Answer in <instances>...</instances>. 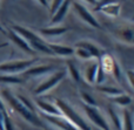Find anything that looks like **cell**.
I'll return each instance as SVG.
<instances>
[{"label": "cell", "mask_w": 134, "mask_h": 130, "mask_svg": "<svg viewBox=\"0 0 134 130\" xmlns=\"http://www.w3.org/2000/svg\"><path fill=\"white\" fill-rule=\"evenodd\" d=\"M12 29L15 30L16 33H19L27 41V44L30 45L31 48L34 52H40V53L47 54V55H53V53H52L51 49L47 46V42L45 40H42L38 34H35L34 32H32V30L27 29L26 27H23V26H19V25H13L12 26Z\"/></svg>", "instance_id": "6da1fadb"}, {"label": "cell", "mask_w": 134, "mask_h": 130, "mask_svg": "<svg viewBox=\"0 0 134 130\" xmlns=\"http://www.w3.org/2000/svg\"><path fill=\"white\" fill-rule=\"evenodd\" d=\"M1 94H2L5 100L8 102V104L11 106V108H13V109L15 110L19 115H21L26 121H28L30 123H32L33 126H35V127H39V128H42V127H44V124L40 122V120L37 117V115L31 113L28 109H26V108L23 106V103L18 100V97L13 95V93H11V91L7 90V89H2Z\"/></svg>", "instance_id": "7a4b0ae2"}, {"label": "cell", "mask_w": 134, "mask_h": 130, "mask_svg": "<svg viewBox=\"0 0 134 130\" xmlns=\"http://www.w3.org/2000/svg\"><path fill=\"white\" fill-rule=\"evenodd\" d=\"M55 106L61 112V115H63L64 117H66V119L68 120L74 127H76L79 130H91L90 126H88L87 122L83 120V117L81 116L80 114H78V113H76L67 102L57 98Z\"/></svg>", "instance_id": "3957f363"}, {"label": "cell", "mask_w": 134, "mask_h": 130, "mask_svg": "<svg viewBox=\"0 0 134 130\" xmlns=\"http://www.w3.org/2000/svg\"><path fill=\"white\" fill-rule=\"evenodd\" d=\"M35 59H28V60H14L7 61V62L0 63V73L5 74H16V73H23L26 69L34 65Z\"/></svg>", "instance_id": "277c9868"}, {"label": "cell", "mask_w": 134, "mask_h": 130, "mask_svg": "<svg viewBox=\"0 0 134 130\" xmlns=\"http://www.w3.org/2000/svg\"><path fill=\"white\" fill-rule=\"evenodd\" d=\"M66 74H67L66 69H60V70H58V72H55L54 74H52L51 77H48L47 80H45L42 83H40L39 86L37 87V89L34 90V94H37V95L45 94L46 91H48L49 89H52L53 87H55L60 81H63V80L65 79Z\"/></svg>", "instance_id": "5b68a950"}, {"label": "cell", "mask_w": 134, "mask_h": 130, "mask_svg": "<svg viewBox=\"0 0 134 130\" xmlns=\"http://www.w3.org/2000/svg\"><path fill=\"white\" fill-rule=\"evenodd\" d=\"M71 6L73 7L74 12L79 15V18H80L82 21H85L87 25H90L91 27H93V28H101V25L99 23V21L94 18V15H93V14L91 13V12L88 11L82 4H80V2L73 0Z\"/></svg>", "instance_id": "8992f818"}, {"label": "cell", "mask_w": 134, "mask_h": 130, "mask_svg": "<svg viewBox=\"0 0 134 130\" xmlns=\"http://www.w3.org/2000/svg\"><path fill=\"white\" fill-rule=\"evenodd\" d=\"M83 110H85L86 115L88 116L90 121L93 122L98 128H100L101 130H111L109 124L107 123V121L105 120V117L102 116V114L100 113V110L97 107L83 104Z\"/></svg>", "instance_id": "52a82bcc"}, {"label": "cell", "mask_w": 134, "mask_h": 130, "mask_svg": "<svg viewBox=\"0 0 134 130\" xmlns=\"http://www.w3.org/2000/svg\"><path fill=\"white\" fill-rule=\"evenodd\" d=\"M41 116L44 117L46 121H48L51 124L55 126L57 128H59L60 130H79L76 127H74L66 117H64L63 115L60 116H53V115H47V114H42Z\"/></svg>", "instance_id": "ba28073f"}, {"label": "cell", "mask_w": 134, "mask_h": 130, "mask_svg": "<svg viewBox=\"0 0 134 130\" xmlns=\"http://www.w3.org/2000/svg\"><path fill=\"white\" fill-rule=\"evenodd\" d=\"M98 11H101L105 15L115 18L120 13V4L115 2L114 0H106V1H102L99 4Z\"/></svg>", "instance_id": "9c48e42d"}, {"label": "cell", "mask_w": 134, "mask_h": 130, "mask_svg": "<svg viewBox=\"0 0 134 130\" xmlns=\"http://www.w3.org/2000/svg\"><path fill=\"white\" fill-rule=\"evenodd\" d=\"M55 66L52 65H46V66H34V67H30L28 69H26L25 72H23V76L25 77H37L40 75H45L47 73H51L52 70L55 69Z\"/></svg>", "instance_id": "30bf717a"}, {"label": "cell", "mask_w": 134, "mask_h": 130, "mask_svg": "<svg viewBox=\"0 0 134 130\" xmlns=\"http://www.w3.org/2000/svg\"><path fill=\"white\" fill-rule=\"evenodd\" d=\"M73 0H64V2L59 6V8L55 11V13L52 14V20H51V25H59L61 21L64 20V18L66 16L67 12H68L69 7L72 5Z\"/></svg>", "instance_id": "8fae6325"}, {"label": "cell", "mask_w": 134, "mask_h": 130, "mask_svg": "<svg viewBox=\"0 0 134 130\" xmlns=\"http://www.w3.org/2000/svg\"><path fill=\"white\" fill-rule=\"evenodd\" d=\"M8 36H9V39H11L12 41H13L14 44H15L16 46L19 47V48L23 49V51H25L26 53H30V54L34 53V51L31 48V46L27 44V41H26V40L24 39V38L21 36L19 33H16L15 30L9 29L8 30Z\"/></svg>", "instance_id": "7c38bea8"}, {"label": "cell", "mask_w": 134, "mask_h": 130, "mask_svg": "<svg viewBox=\"0 0 134 130\" xmlns=\"http://www.w3.org/2000/svg\"><path fill=\"white\" fill-rule=\"evenodd\" d=\"M35 106L39 108L42 112V114H47V115H53V116H60L61 112L59 110V108L57 107L53 103L46 102L44 100H35Z\"/></svg>", "instance_id": "4fadbf2b"}, {"label": "cell", "mask_w": 134, "mask_h": 130, "mask_svg": "<svg viewBox=\"0 0 134 130\" xmlns=\"http://www.w3.org/2000/svg\"><path fill=\"white\" fill-rule=\"evenodd\" d=\"M75 46L86 49V51L91 54V56H92V58H94V59H100V58H101V49H100L95 44H93L92 41L82 40V41L76 42Z\"/></svg>", "instance_id": "5bb4252c"}, {"label": "cell", "mask_w": 134, "mask_h": 130, "mask_svg": "<svg viewBox=\"0 0 134 130\" xmlns=\"http://www.w3.org/2000/svg\"><path fill=\"white\" fill-rule=\"evenodd\" d=\"M47 46L53 53V55H60V56H71L74 54V48L69 46H64V45L58 44H49L47 42Z\"/></svg>", "instance_id": "9a60e30c"}, {"label": "cell", "mask_w": 134, "mask_h": 130, "mask_svg": "<svg viewBox=\"0 0 134 130\" xmlns=\"http://www.w3.org/2000/svg\"><path fill=\"white\" fill-rule=\"evenodd\" d=\"M68 28L66 27H60V26H52V27H45L40 29V34L44 36H59L67 33Z\"/></svg>", "instance_id": "2e32d148"}, {"label": "cell", "mask_w": 134, "mask_h": 130, "mask_svg": "<svg viewBox=\"0 0 134 130\" xmlns=\"http://www.w3.org/2000/svg\"><path fill=\"white\" fill-rule=\"evenodd\" d=\"M98 68H99V61H95V62L91 63V65L85 69V74H83V76H85V80L90 84L95 83V76H97Z\"/></svg>", "instance_id": "e0dca14e"}, {"label": "cell", "mask_w": 134, "mask_h": 130, "mask_svg": "<svg viewBox=\"0 0 134 130\" xmlns=\"http://www.w3.org/2000/svg\"><path fill=\"white\" fill-rule=\"evenodd\" d=\"M111 101L114 103H116L118 106H121V107H126V106H130L132 103V97L127 94L122 93L120 95H116V96H113L111 97Z\"/></svg>", "instance_id": "ac0fdd59"}, {"label": "cell", "mask_w": 134, "mask_h": 130, "mask_svg": "<svg viewBox=\"0 0 134 130\" xmlns=\"http://www.w3.org/2000/svg\"><path fill=\"white\" fill-rule=\"evenodd\" d=\"M23 82V79L16 75H0V83L2 84H20Z\"/></svg>", "instance_id": "d6986e66"}, {"label": "cell", "mask_w": 134, "mask_h": 130, "mask_svg": "<svg viewBox=\"0 0 134 130\" xmlns=\"http://www.w3.org/2000/svg\"><path fill=\"white\" fill-rule=\"evenodd\" d=\"M109 116H111V120L113 122V126L115 130H122V119L120 117V115L118 114L116 110H114L113 108H109Z\"/></svg>", "instance_id": "ffe728a7"}, {"label": "cell", "mask_w": 134, "mask_h": 130, "mask_svg": "<svg viewBox=\"0 0 134 130\" xmlns=\"http://www.w3.org/2000/svg\"><path fill=\"white\" fill-rule=\"evenodd\" d=\"M98 89H99L101 93L107 94V95L112 96V97H113V96H116V95H120V94L124 93L121 89L115 88V87H109V86H99Z\"/></svg>", "instance_id": "44dd1931"}, {"label": "cell", "mask_w": 134, "mask_h": 130, "mask_svg": "<svg viewBox=\"0 0 134 130\" xmlns=\"http://www.w3.org/2000/svg\"><path fill=\"white\" fill-rule=\"evenodd\" d=\"M122 130H134L132 115L128 110H125L122 115Z\"/></svg>", "instance_id": "7402d4cb"}, {"label": "cell", "mask_w": 134, "mask_h": 130, "mask_svg": "<svg viewBox=\"0 0 134 130\" xmlns=\"http://www.w3.org/2000/svg\"><path fill=\"white\" fill-rule=\"evenodd\" d=\"M67 69H68L69 75L72 76V79H73L74 81H75V82H80L81 74H80V72H79L78 67H76L73 62H68V63H67Z\"/></svg>", "instance_id": "603a6c76"}, {"label": "cell", "mask_w": 134, "mask_h": 130, "mask_svg": "<svg viewBox=\"0 0 134 130\" xmlns=\"http://www.w3.org/2000/svg\"><path fill=\"white\" fill-rule=\"evenodd\" d=\"M74 54H75L78 58L82 59V60H91V59H92L91 54L88 53L86 49L80 48V47H76V49H74Z\"/></svg>", "instance_id": "cb8c5ba5"}, {"label": "cell", "mask_w": 134, "mask_h": 130, "mask_svg": "<svg viewBox=\"0 0 134 130\" xmlns=\"http://www.w3.org/2000/svg\"><path fill=\"white\" fill-rule=\"evenodd\" d=\"M111 72H113L114 74V77H115L118 81H121V68L120 66H119V63L116 62L115 60H113V62H112V68H111Z\"/></svg>", "instance_id": "d4e9b609"}, {"label": "cell", "mask_w": 134, "mask_h": 130, "mask_svg": "<svg viewBox=\"0 0 134 130\" xmlns=\"http://www.w3.org/2000/svg\"><path fill=\"white\" fill-rule=\"evenodd\" d=\"M105 79H106V72L102 69L101 66H100V63H99V68H98L97 76H95V83H97V84H101L102 82L105 81Z\"/></svg>", "instance_id": "484cf974"}, {"label": "cell", "mask_w": 134, "mask_h": 130, "mask_svg": "<svg viewBox=\"0 0 134 130\" xmlns=\"http://www.w3.org/2000/svg\"><path fill=\"white\" fill-rule=\"evenodd\" d=\"M81 97H82V100H83V102H85V104L92 106V107H95L97 102H95V100H94V98H93L88 93H86V91H81Z\"/></svg>", "instance_id": "4316f807"}, {"label": "cell", "mask_w": 134, "mask_h": 130, "mask_svg": "<svg viewBox=\"0 0 134 130\" xmlns=\"http://www.w3.org/2000/svg\"><path fill=\"white\" fill-rule=\"evenodd\" d=\"M18 97V100L20 101L21 103H23V106L26 108V109H28L31 113H33V114H35V110H34V107L32 106V103L30 102V101L27 100L26 97H24V96H16Z\"/></svg>", "instance_id": "83f0119b"}, {"label": "cell", "mask_w": 134, "mask_h": 130, "mask_svg": "<svg viewBox=\"0 0 134 130\" xmlns=\"http://www.w3.org/2000/svg\"><path fill=\"white\" fill-rule=\"evenodd\" d=\"M4 130H14L13 122L11 121V119L8 117V115L6 113L4 114Z\"/></svg>", "instance_id": "f1b7e54d"}, {"label": "cell", "mask_w": 134, "mask_h": 130, "mask_svg": "<svg viewBox=\"0 0 134 130\" xmlns=\"http://www.w3.org/2000/svg\"><path fill=\"white\" fill-rule=\"evenodd\" d=\"M64 2V0H52V5H51V14H54L55 11L59 8L61 4Z\"/></svg>", "instance_id": "f546056e"}, {"label": "cell", "mask_w": 134, "mask_h": 130, "mask_svg": "<svg viewBox=\"0 0 134 130\" xmlns=\"http://www.w3.org/2000/svg\"><path fill=\"white\" fill-rule=\"evenodd\" d=\"M133 74H134V73H133V70H128V72H127V79H128V82H130V86L131 87H133L134 86V82H133Z\"/></svg>", "instance_id": "4dcf8cb0"}, {"label": "cell", "mask_w": 134, "mask_h": 130, "mask_svg": "<svg viewBox=\"0 0 134 130\" xmlns=\"http://www.w3.org/2000/svg\"><path fill=\"white\" fill-rule=\"evenodd\" d=\"M38 2H39L40 5H42L44 7H48V0H38Z\"/></svg>", "instance_id": "1f68e13d"}, {"label": "cell", "mask_w": 134, "mask_h": 130, "mask_svg": "<svg viewBox=\"0 0 134 130\" xmlns=\"http://www.w3.org/2000/svg\"><path fill=\"white\" fill-rule=\"evenodd\" d=\"M0 110H1V112H6V110H5V106H4V103H2L1 98H0Z\"/></svg>", "instance_id": "d6a6232c"}, {"label": "cell", "mask_w": 134, "mask_h": 130, "mask_svg": "<svg viewBox=\"0 0 134 130\" xmlns=\"http://www.w3.org/2000/svg\"><path fill=\"white\" fill-rule=\"evenodd\" d=\"M85 1H87L88 4H91V5H95V4H98L97 0H85Z\"/></svg>", "instance_id": "836d02e7"}, {"label": "cell", "mask_w": 134, "mask_h": 130, "mask_svg": "<svg viewBox=\"0 0 134 130\" xmlns=\"http://www.w3.org/2000/svg\"><path fill=\"white\" fill-rule=\"evenodd\" d=\"M8 46V42H2V44H0V48H4V47H7Z\"/></svg>", "instance_id": "e575fe53"}, {"label": "cell", "mask_w": 134, "mask_h": 130, "mask_svg": "<svg viewBox=\"0 0 134 130\" xmlns=\"http://www.w3.org/2000/svg\"><path fill=\"white\" fill-rule=\"evenodd\" d=\"M0 33H2V34H6V33H7L6 30H5L4 28H2V26H1V25H0Z\"/></svg>", "instance_id": "d590c367"}]
</instances>
